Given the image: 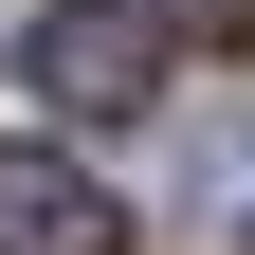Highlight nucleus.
<instances>
[{
	"mask_svg": "<svg viewBox=\"0 0 255 255\" xmlns=\"http://www.w3.org/2000/svg\"><path fill=\"white\" fill-rule=\"evenodd\" d=\"M0 255H128V201L73 146H0Z\"/></svg>",
	"mask_w": 255,
	"mask_h": 255,
	"instance_id": "nucleus-2",
	"label": "nucleus"
},
{
	"mask_svg": "<svg viewBox=\"0 0 255 255\" xmlns=\"http://www.w3.org/2000/svg\"><path fill=\"white\" fill-rule=\"evenodd\" d=\"M18 73H37L73 128H110V110H146V91H164V18H146V0H37Z\"/></svg>",
	"mask_w": 255,
	"mask_h": 255,
	"instance_id": "nucleus-1",
	"label": "nucleus"
}]
</instances>
